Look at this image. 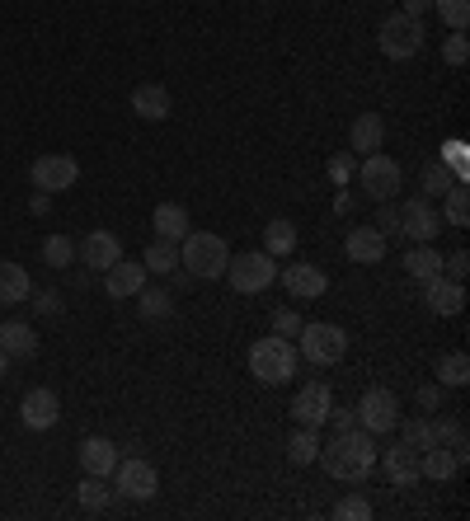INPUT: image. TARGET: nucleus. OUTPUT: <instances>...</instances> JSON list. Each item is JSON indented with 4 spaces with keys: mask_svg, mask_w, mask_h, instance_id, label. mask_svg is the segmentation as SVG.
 Wrapping results in <instances>:
<instances>
[{
    "mask_svg": "<svg viewBox=\"0 0 470 521\" xmlns=\"http://www.w3.org/2000/svg\"><path fill=\"white\" fill-rule=\"evenodd\" d=\"M315 465H325V475L339 479V484H367V475L376 470V437L372 432H362V428L334 432L329 446L320 442Z\"/></svg>",
    "mask_w": 470,
    "mask_h": 521,
    "instance_id": "1",
    "label": "nucleus"
},
{
    "mask_svg": "<svg viewBox=\"0 0 470 521\" xmlns=\"http://www.w3.org/2000/svg\"><path fill=\"white\" fill-rule=\"evenodd\" d=\"M226 263H231V249L217 230H188L179 240V268H184L193 282H217L226 277Z\"/></svg>",
    "mask_w": 470,
    "mask_h": 521,
    "instance_id": "2",
    "label": "nucleus"
},
{
    "mask_svg": "<svg viewBox=\"0 0 470 521\" xmlns=\"http://www.w3.org/2000/svg\"><path fill=\"white\" fill-rule=\"evenodd\" d=\"M297 367H301V353L278 334L259 338V343L250 348V376L259 385H287L292 376H297Z\"/></svg>",
    "mask_w": 470,
    "mask_h": 521,
    "instance_id": "3",
    "label": "nucleus"
},
{
    "mask_svg": "<svg viewBox=\"0 0 470 521\" xmlns=\"http://www.w3.org/2000/svg\"><path fill=\"white\" fill-rule=\"evenodd\" d=\"M423 38H428L423 19L419 15H405V10L386 15V19H381V29H376V47H381L391 62H409V57H419Z\"/></svg>",
    "mask_w": 470,
    "mask_h": 521,
    "instance_id": "4",
    "label": "nucleus"
},
{
    "mask_svg": "<svg viewBox=\"0 0 470 521\" xmlns=\"http://www.w3.org/2000/svg\"><path fill=\"white\" fill-rule=\"evenodd\" d=\"M297 353L306 357L311 367H334V362H344V353H348V334L339 329V324H329V320L301 324Z\"/></svg>",
    "mask_w": 470,
    "mask_h": 521,
    "instance_id": "5",
    "label": "nucleus"
},
{
    "mask_svg": "<svg viewBox=\"0 0 470 521\" xmlns=\"http://www.w3.org/2000/svg\"><path fill=\"white\" fill-rule=\"evenodd\" d=\"M353 174H358V188L372 202H395V193L405 188V169H400V160H391V155H381V151L362 155Z\"/></svg>",
    "mask_w": 470,
    "mask_h": 521,
    "instance_id": "6",
    "label": "nucleus"
},
{
    "mask_svg": "<svg viewBox=\"0 0 470 521\" xmlns=\"http://www.w3.org/2000/svg\"><path fill=\"white\" fill-rule=\"evenodd\" d=\"M226 282H231L240 296H259V292H268L273 282H278V259L273 254H231V263H226Z\"/></svg>",
    "mask_w": 470,
    "mask_h": 521,
    "instance_id": "7",
    "label": "nucleus"
},
{
    "mask_svg": "<svg viewBox=\"0 0 470 521\" xmlns=\"http://www.w3.org/2000/svg\"><path fill=\"white\" fill-rule=\"evenodd\" d=\"M353 414H358L362 432L386 437V432L400 428V399H395V390H386V385H372V390H362V399L353 404Z\"/></svg>",
    "mask_w": 470,
    "mask_h": 521,
    "instance_id": "8",
    "label": "nucleus"
},
{
    "mask_svg": "<svg viewBox=\"0 0 470 521\" xmlns=\"http://www.w3.org/2000/svg\"><path fill=\"white\" fill-rule=\"evenodd\" d=\"M113 489L123 493V498H132V503H151L160 493V470L151 460L127 456V460H118V470H113Z\"/></svg>",
    "mask_w": 470,
    "mask_h": 521,
    "instance_id": "9",
    "label": "nucleus"
},
{
    "mask_svg": "<svg viewBox=\"0 0 470 521\" xmlns=\"http://www.w3.org/2000/svg\"><path fill=\"white\" fill-rule=\"evenodd\" d=\"M442 230V216L438 207H433V198H405L400 202V235H409L414 245H433Z\"/></svg>",
    "mask_w": 470,
    "mask_h": 521,
    "instance_id": "10",
    "label": "nucleus"
},
{
    "mask_svg": "<svg viewBox=\"0 0 470 521\" xmlns=\"http://www.w3.org/2000/svg\"><path fill=\"white\" fill-rule=\"evenodd\" d=\"M29 179L38 193H66V188H76L80 165L71 155H38L29 165Z\"/></svg>",
    "mask_w": 470,
    "mask_h": 521,
    "instance_id": "11",
    "label": "nucleus"
},
{
    "mask_svg": "<svg viewBox=\"0 0 470 521\" xmlns=\"http://www.w3.org/2000/svg\"><path fill=\"white\" fill-rule=\"evenodd\" d=\"M329 409H334V390L325 381H306L292 399V418H297V428H325Z\"/></svg>",
    "mask_w": 470,
    "mask_h": 521,
    "instance_id": "12",
    "label": "nucleus"
},
{
    "mask_svg": "<svg viewBox=\"0 0 470 521\" xmlns=\"http://www.w3.org/2000/svg\"><path fill=\"white\" fill-rule=\"evenodd\" d=\"M19 418H24V428L29 432L57 428V418H62V399H57V390H47V385L29 390V395L19 399Z\"/></svg>",
    "mask_w": 470,
    "mask_h": 521,
    "instance_id": "13",
    "label": "nucleus"
},
{
    "mask_svg": "<svg viewBox=\"0 0 470 521\" xmlns=\"http://www.w3.org/2000/svg\"><path fill=\"white\" fill-rule=\"evenodd\" d=\"M423 306H428V315H442V320H452V315H461L466 310V287L461 282H452V277H428L423 282Z\"/></svg>",
    "mask_w": 470,
    "mask_h": 521,
    "instance_id": "14",
    "label": "nucleus"
},
{
    "mask_svg": "<svg viewBox=\"0 0 470 521\" xmlns=\"http://www.w3.org/2000/svg\"><path fill=\"white\" fill-rule=\"evenodd\" d=\"M278 282L287 287L292 301H315V296L329 292V277L315 263H287V268H278Z\"/></svg>",
    "mask_w": 470,
    "mask_h": 521,
    "instance_id": "15",
    "label": "nucleus"
},
{
    "mask_svg": "<svg viewBox=\"0 0 470 521\" xmlns=\"http://www.w3.org/2000/svg\"><path fill=\"white\" fill-rule=\"evenodd\" d=\"M76 259L85 263V268H94V273H104V268H113V263L123 259V240H118L113 230H90L76 245Z\"/></svg>",
    "mask_w": 470,
    "mask_h": 521,
    "instance_id": "16",
    "label": "nucleus"
},
{
    "mask_svg": "<svg viewBox=\"0 0 470 521\" xmlns=\"http://www.w3.org/2000/svg\"><path fill=\"white\" fill-rule=\"evenodd\" d=\"M376 460H381V470H386V479H391L395 489H414L419 484V451L414 446H386V451H376Z\"/></svg>",
    "mask_w": 470,
    "mask_h": 521,
    "instance_id": "17",
    "label": "nucleus"
},
{
    "mask_svg": "<svg viewBox=\"0 0 470 521\" xmlns=\"http://www.w3.org/2000/svg\"><path fill=\"white\" fill-rule=\"evenodd\" d=\"M386 249H391V240H386L376 226H353V230H348V240H344L348 263H362V268L381 263V259H386Z\"/></svg>",
    "mask_w": 470,
    "mask_h": 521,
    "instance_id": "18",
    "label": "nucleus"
},
{
    "mask_svg": "<svg viewBox=\"0 0 470 521\" xmlns=\"http://www.w3.org/2000/svg\"><path fill=\"white\" fill-rule=\"evenodd\" d=\"M76 456H80V470L94 479H113V470H118V446L109 442V437H85V442L76 446Z\"/></svg>",
    "mask_w": 470,
    "mask_h": 521,
    "instance_id": "19",
    "label": "nucleus"
},
{
    "mask_svg": "<svg viewBox=\"0 0 470 521\" xmlns=\"http://www.w3.org/2000/svg\"><path fill=\"white\" fill-rule=\"evenodd\" d=\"M146 287V263H132V259H118L113 268H104V292L113 301H132V296Z\"/></svg>",
    "mask_w": 470,
    "mask_h": 521,
    "instance_id": "20",
    "label": "nucleus"
},
{
    "mask_svg": "<svg viewBox=\"0 0 470 521\" xmlns=\"http://www.w3.org/2000/svg\"><path fill=\"white\" fill-rule=\"evenodd\" d=\"M386 146V123H381V113H358L353 118V127H348V151L358 155H372Z\"/></svg>",
    "mask_w": 470,
    "mask_h": 521,
    "instance_id": "21",
    "label": "nucleus"
},
{
    "mask_svg": "<svg viewBox=\"0 0 470 521\" xmlns=\"http://www.w3.org/2000/svg\"><path fill=\"white\" fill-rule=\"evenodd\" d=\"M132 113L146 118V123H165L174 113L170 90H165V85H137V90H132Z\"/></svg>",
    "mask_w": 470,
    "mask_h": 521,
    "instance_id": "22",
    "label": "nucleus"
},
{
    "mask_svg": "<svg viewBox=\"0 0 470 521\" xmlns=\"http://www.w3.org/2000/svg\"><path fill=\"white\" fill-rule=\"evenodd\" d=\"M151 230H156V240H184L188 230H193V221H188V207L184 202H160L156 212H151Z\"/></svg>",
    "mask_w": 470,
    "mask_h": 521,
    "instance_id": "23",
    "label": "nucleus"
},
{
    "mask_svg": "<svg viewBox=\"0 0 470 521\" xmlns=\"http://www.w3.org/2000/svg\"><path fill=\"white\" fill-rule=\"evenodd\" d=\"M29 296H33L29 268H24V263L0 259V306H24Z\"/></svg>",
    "mask_w": 470,
    "mask_h": 521,
    "instance_id": "24",
    "label": "nucleus"
},
{
    "mask_svg": "<svg viewBox=\"0 0 470 521\" xmlns=\"http://www.w3.org/2000/svg\"><path fill=\"white\" fill-rule=\"evenodd\" d=\"M461 470V456H456L452 446H428V451H419V475L433 479V484H447V479Z\"/></svg>",
    "mask_w": 470,
    "mask_h": 521,
    "instance_id": "25",
    "label": "nucleus"
},
{
    "mask_svg": "<svg viewBox=\"0 0 470 521\" xmlns=\"http://www.w3.org/2000/svg\"><path fill=\"white\" fill-rule=\"evenodd\" d=\"M0 348L10 353V362H15V357H33L38 353V334H33L24 320H5L0 324Z\"/></svg>",
    "mask_w": 470,
    "mask_h": 521,
    "instance_id": "26",
    "label": "nucleus"
},
{
    "mask_svg": "<svg viewBox=\"0 0 470 521\" xmlns=\"http://www.w3.org/2000/svg\"><path fill=\"white\" fill-rule=\"evenodd\" d=\"M297 226L287 221V216H278V221H268L264 226V254H273V259H292V249H297Z\"/></svg>",
    "mask_w": 470,
    "mask_h": 521,
    "instance_id": "27",
    "label": "nucleus"
},
{
    "mask_svg": "<svg viewBox=\"0 0 470 521\" xmlns=\"http://www.w3.org/2000/svg\"><path fill=\"white\" fill-rule=\"evenodd\" d=\"M132 301H137L141 320H151V324H160V320H170L174 315V296L165 292V287H141Z\"/></svg>",
    "mask_w": 470,
    "mask_h": 521,
    "instance_id": "28",
    "label": "nucleus"
},
{
    "mask_svg": "<svg viewBox=\"0 0 470 521\" xmlns=\"http://www.w3.org/2000/svg\"><path fill=\"white\" fill-rule=\"evenodd\" d=\"M405 273L414 277V282H428V277H438L442 273V254L433 245H414L405 254Z\"/></svg>",
    "mask_w": 470,
    "mask_h": 521,
    "instance_id": "29",
    "label": "nucleus"
},
{
    "mask_svg": "<svg viewBox=\"0 0 470 521\" xmlns=\"http://www.w3.org/2000/svg\"><path fill=\"white\" fill-rule=\"evenodd\" d=\"M433 376H438V385L461 390V385H470V357L466 353H442L438 362H433Z\"/></svg>",
    "mask_w": 470,
    "mask_h": 521,
    "instance_id": "30",
    "label": "nucleus"
},
{
    "mask_svg": "<svg viewBox=\"0 0 470 521\" xmlns=\"http://www.w3.org/2000/svg\"><path fill=\"white\" fill-rule=\"evenodd\" d=\"M141 263H146V273L174 277V273H179V245H174V240H156V245L141 254Z\"/></svg>",
    "mask_w": 470,
    "mask_h": 521,
    "instance_id": "31",
    "label": "nucleus"
},
{
    "mask_svg": "<svg viewBox=\"0 0 470 521\" xmlns=\"http://www.w3.org/2000/svg\"><path fill=\"white\" fill-rule=\"evenodd\" d=\"M320 456V428H297L287 437V460L292 465H315Z\"/></svg>",
    "mask_w": 470,
    "mask_h": 521,
    "instance_id": "32",
    "label": "nucleus"
},
{
    "mask_svg": "<svg viewBox=\"0 0 470 521\" xmlns=\"http://www.w3.org/2000/svg\"><path fill=\"white\" fill-rule=\"evenodd\" d=\"M452 184H461V179H456V174L442 165V160H428V165H423V174H419L423 198H442V193H447Z\"/></svg>",
    "mask_w": 470,
    "mask_h": 521,
    "instance_id": "33",
    "label": "nucleus"
},
{
    "mask_svg": "<svg viewBox=\"0 0 470 521\" xmlns=\"http://www.w3.org/2000/svg\"><path fill=\"white\" fill-rule=\"evenodd\" d=\"M43 263L47 268H71V263H76V240H71V235H47Z\"/></svg>",
    "mask_w": 470,
    "mask_h": 521,
    "instance_id": "34",
    "label": "nucleus"
},
{
    "mask_svg": "<svg viewBox=\"0 0 470 521\" xmlns=\"http://www.w3.org/2000/svg\"><path fill=\"white\" fill-rule=\"evenodd\" d=\"M109 479H94V475H85V484L76 489V498H80V507L85 512H109V503H113V493L104 489Z\"/></svg>",
    "mask_w": 470,
    "mask_h": 521,
    "instance_id": "35",
    "label": "nucleus"
},
{
    "mask_svg": "<svg viewBox=\"0 0 470 521\" xmlns=\"http://www.w3.org/2000/svg\"><path fill=\"white\" fill-rule=\"evenodd\" d=\"M442 212H447V226L466 230L470 212H466V184H452L447 193H442Z\"/></svg>",
    "mask_w": 470,
    "mask_h": 521,
    "instance_id": "36",
    "label": "nucleus"
},
{
    "mask_svg": "<svg viewBox=\"0 0 470 521\" xmlns=\"http://www.w3.org/2000/svg\"><path fill=\"white\" fill-rule=\"evenodd\" d=\"M433 10H438V19L447 24L452 33H466L470 24V0H433Z\"/></svg>",
    "mask_w": 470,
    "mask_h": 521,
    "instance_id": "37",
    "label": "nucleus"
},
{
    "mask_svg": "<svg viewBox=\"0 0 470 521\" xmlns=\"http://www.w3.org/2000/svg\"><path fill=\"white\" fill-rule=\"evenodd\" d=\"M433 437H438L442 446H452L456 456L466 460V428H461L456 418H433Z\"/></svg>",
    "mask_w": 470,
    "mask_h": 521,
    "instance_id": "38",
    "label": "nucleus"
},
{
    "mask_svg": "<svg viewBox=\"0 0 470 521\" xmlns=\"http://www.w3.org/2000/svg\"><path fill=\"white\" fill-rule=\"evenodd\" d=\"M334 521H372V498H362V493H348L334 503Z\"/></svg>",
    "mask_w": 470,
    "mask_h": 521,
    "instance_id": "39",
    "label": "nucleus"
},
{
    "mask_svg": "<svg viewBox=\"0 0 470 521\" xmlns=\"http://www.w3.org/2000/svg\"><path fill=\"white\" fill-rule=\"evenodd\" d=\"M405 446H414V451L438 446V437H433V418H414V423H405Z\"/></svg>",
    "mask_w": 470,
    "mask_h": 521,
    "instance_id": "40",
    "label": "nucleus"
},
{
    "mask_svg": "<svg viewBox=\"0 0 470 521\" xmlns=\"http://www.w3.org/2000/svg\"><path fill=\"white\" fill-rule=\"evenodd\" d=\"M372 226L381 230L386 240H391V235H400V207H395V202H376V221H372Z\"/></svg>",
    "mask_w": 470,
    "mask_h": 521,
    "instance_id": "41",
    "label": "nucleus"
},
{
    "mask_svg": "<svg viewBox=\"0 0 470 521\" xmlns=\"http://www.w3.org/2000/svg\"><path fill=\"white\" fill-rule=\"evenodd\" d=\"M442 62H447V66H466V62H470V43H466V33H452V38L442 43Z\"/></svg>",
    "mask_w": 470,
    "mask_h": 521,
    "instance_id": "42",
    "label": "nucleus"
},
{
    "mask_svg": "<svg viewBox=\"0 0 470 521\" xmlns=\"http://www.w3.org/2000/svg\"><path fill=\"white\" fill-rule=\"evenodd\" d=\"M442 165H447L456 179L466 184V141H447V146H442Z\"/></svg>",
    "mask_w": 470,
    "mask_h": 521,
    "instance_id": "43",
    "label": "nucleus"
},
{
    "mask_svg": "<svg viewBox=\"0 0 470 521\" xmlns=\"http://www.w3.org/2000/svg\"><path fill=\"white\" fill-rule=\"evenodd\" d=\"M353 169H358V155H353V151H339L334 160H329V179L344 188L348 179H353Z\"/></svg>",
    "mask_w": 470,
    "mask_h": 521,
    "instance_id": "44",
    "label": "nucleus"
},
{
    "mask_svg": "<svg viewBox=\"0 0 470 521\" xmlns=\"http://www.w3.org/2000/svg\"><path fill=\"white\" fill-rule=\"evenodd\" d=\"M301 324H306V320H301L297 310L282 306L278 315H273V334H278V338H297V334H301Z\"/></svg>",
    "mask_w": 470,
    "mask_h": 521,
    "instance_id": "45",
    "label": "nucleus"
},
{
    "mask_svg": "<svg viewBox=\"0 0 470 521\" xmlns=\"http://www.w3.org/2000/svg\"><path fill=\"white\" fill-rule=\"evenodd\" d=\"M466 273H470V254H466V249H452V254L442 259V277H452V282H466Z\"/></svg>",
    "mask_w": 470,
    "mask_h": 521,
    "instance_id": "46",
    "label": "nucleus"
},
{
    "mask_svg": "<svg viewBox=\"0 0 470 521\" xmlns=\"http://www.w3.org/2000/svg\"><path fill=\"white\" fill-rule=\"evenodd\" d=\"M62 292H52V287H43V292H38V287H33V310H38V315H62Z\"/></svg>",
    "mask_w": 470,
    "mask_h": 521,
    "instance_id": "47",
    "label": "nucleus"
},
{
    "mask_svg": "<svg viewBox=\"0 0 470 521\" xmlns=\"http://www.w3.org/2000/svg\"><path fill=\"white\" fill-rule=\"evenodd\" d=\"M325 423H329L334 432H348V428H358V414H353V409H344V404H334Z\"/></svg>",
    "mask_w": 470,
    "mask_h": 521,
    "instance_id": "48",
    "label": "nucleus"
},
{
    "mask_svg": "<svg viewBox=\"0 0 470 521\" xmlns=\"http://www.w3.org/2000/svg\"><path fill=\"white\" fill-rule=\"evenodd\" d=\"M414 404H419L423 414H433V409L442 404V385H423L419 395H414Z\"/></svg>",
    "mask_w": 470,
    "mask_h": 521,
    "instance_id": "49",
    "label": "nucleus"
},
{
    "mask_svg": "<svg viewBox=\"0 0 470 521\" xmlns=\"http://www.w3.org/2000/svg\"><path fill=\"white\" fill-rule=\"evenodd\" d=\"M29 212H33V216H47V212H52V193H33V198H29Z\"/></svg>",
    "mask_w": 470,
    "mask_h": 521,
    "instance_id": "50",
    "label": "nucleus"
},
{
    "mask_svg": "<svg viewBox=\"0 0 470 521\" xmlns=\"http://www.w3.org/2000/svg\"><path fill=\"white\" fill-rule=\"evenodd\" d=\"M423 10H433V0H405V15H419L423 19Z\"/></svg>",
    "mask_w": 470,
    "mask_h": 521,
    "instance_id": "51",
    "label": "nucleus"
},
{
    "mask_svg": "<svg viewBox=\"0 0 470 521\" xmlns=\"http://www.w3.org/2000/svg\"><path fill=\"white\" fill-rule=\"evenodd\" d=\"M5 371H10V353H5V348H0V376H5Z\"/></svg>",
    "mask_w": 470,
    "mask_h": 521,
    "instance_id": "52",
    "label": "nucleus"
}]
</instances>
